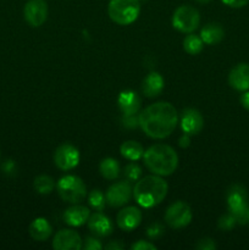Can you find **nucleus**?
Instances as JSON below:
<instances>
[{
    "label": "nucleus",
    "mask_w": 249,
    "mask_h": 250,
    "mask_svg": "<svg viewBox=\"0 0 249 250\" xmlns=\"http://www.w3.org/2000/svg\"><path fill=\"white\" fill-rule=\"evenodd\" d=\"M117 104L124 115H136L141 109V98L136 92L124 90L120 93Z\"/></svg>",
    "instance_id": "obj_17"
},
{
    "label": "nucleus",
    "mask_w": 249,
    "mask_h": 250,
    "mask_svg": "<svg viewBox=\"0 0 249 250\" xmlns=\"http://www.w3.org/2000/svg\"><path fill=\"white\" fill-rule=\"evenodd\" d=\"M225 37V31L222 28V26L216 22H212V23H208L203 27V29L200 31V38L203 39L205 44H217L224 39Z\"/></svg>",
    "instance_id": "obj_20"
},
{
    "label": "nucleus",
    "mask_w": 249,
    "mask_h": 250,
    "mask_svg": "<svg viewBox=\"0 0 249 250\" xmlns=\"http://www.w3.org/2000/svg\"><path fill=\"white\" fill-rule=\"evenodd\" d=\"M163 233H164V227L161 226L160 224H158V222L153 224L148 229H146V234H148L149 238L151 239L158 238V237H160Z\"/></svg>",
    "instance_id": "obj_29"
},
{
    "label": "nucleus",
    "mask_w": 249,
    "mask_h": 250,
    "mask_svg": "<svg viewBox=\"0 0 249 250\" xmlns=\"http://www.w3.org/2000/svg\"><path fill=\"white\" fill-rule=\"evenodd\" d=\"M219 229H224V231H229V229H233L237 225L236 219L232 214H226L224 216H221L219 219Z\"/></svg>",
    "instance_id": "obj_28"
},
{
    "label": "nucleus",
    "mask_w": 249,
    "mask_h": 250,
    "mask_svg": "<svg viewBox=\"0 0 249 250\" xmlns=\"http://www.w3.org/2000/svg\"><path fill=\"white\" fill-rule=\"evenodd\" d=\"M58 192L61 199L72 204H78L87 195V188L77 176L68 175L58 182Z\"/></svg>",
    "instance_id": "obj_6"
},
{
    "label": "nucleus",
    "mask_w": 249,
    "mask_h": 250,
    "mask_svg": "<svg viewBox=\"0 0 249 250\" xmlns=\"http://www.w3.org/2000/svg\"><path fill=\"white\" fill-rule=\"evenodd\" d=\"M53 229H51L50 224L46 221L43 217L36 219L29 226V234L34 241L43 242L50 237Z\"/></svg>",
    "instance_id": "obj_21"
},
{
    "label": "nucleus",
    "mask_w": 249,
    "mask_h": 250,
    "mask_svg": "<svg viewBox=\"0 0 249 250\" xmlns=\"http://www.w3.org/2000/svg\"><path fill=\"white\" fill-rule=\"evenodd\" d=\"M89 216V210L85 207H82V205H75V207L68 208L65 214H63V219H65L66 224L75 227L82 226L85 222H88Z\"/></svg>",
    "instance_id": "obj_18"
},
{
    "label": "nucleus",
    "mask_w": 249,
    "mask_h": 250,
    "mask_svg": "<svg viewBox=\"0 0 249 250\" xmlns=\"http://www.w3.org/2000/svg\"><path fill=\"white\" fill-rule=\"evenodd\" d=\"M168 186L159 176H145L136 183L134 199L141 207L153 208L160 204L167 194Z\"/></svg>",
    "instance_id": "obj_3"
},
{
    "label": "nucleus",
    "mask_w": 249,
    "mask_h": 250,
    "mask_svg": "<svg viewBox=\"0 0 249 250\" xmlns=\"http://www.w3.org/2000/svg\"><path fill=\"white\" fill-rule=\"evenodd\" d=\"M121 150L122 156H124L126 159L131 161H137L144 155V149L138 142L134 141H127L120 148Z\"/></svg>",
    "instance_id": "obj_22"
},
{
    "label": "nucleus",
    "mask_w": 249,
    "mask_h": 250,
    "mask_svg": "<svg viewBox=\"0 0 249 250\" xmlns=\"http://www.w3.org/2000/svg\"><path fill=\"white\" fill-rule=\"evenodd\" d=\"M88 227L93 233L99 237L110 236L112 233V229H114L111 220L105 215L100 214V212L90 215L89 219H88Z\"/></svg>",
    "instance_id": "obj_16"
},
{
    "label": "nucleus",
    "mask_w": 249,
    "mask_h": 250,
    "mask_svg": "<svg viewBox=\"0 0 249 250\" xmlns=\"http://www.w3.org/2000/svg\"><path fill=\"white\" fill-rule=\"evenodd\" d=\"M165 221L172 229H182L192 221V210L185 202H176L165 214Z\"/></svg>",
    "instance_id": "obj_8"
},
{
    "label": "nucleus",
    "mask_w": 249,
    "mask_h": 250,
    "mask_svg": "<svg viewBox=\"0 0 249 250\" xmlns=\"http://www.w3.org/2000/svg\"><path fill=\"white\" fill-rule=\"evenodd\" d=\"M88 202H89L90 207H93L98 211H102L105 207V197L99 189H94L89 193Z\"/></svg>",
    "instance_id": "obj_26"
},
{
    "label": "nucleus",
    "mask_w": 249,
    "mask_h": 250,
    "mask_svg": "<svg viewBox=\"0 0 249 250\" xmlns=\"http://www.w3.org/2000/svg\"><path fill=\"white\" fill-rule=\"evenodd\" d=\"M53 248L56 250H80L82 249V239L80 234L72 229H61L54 237Z\"/></svg>",
    "instance_id": "obj_12"
},
{
    "label": "nucleus",
    "mask_w": 249,
    "mask_h": 250,
    "mask_svg": "<svg viewBox=\"0 0 249 250\" xmlns=\"http://www.w3.org/2000/svg\"><path fill=\"white\" fill-rule=\"evenodd\" d=\"M164 89V78L160 73L150 72L142 83V92L148 98L156 97Z\"/></svg>",
    "instance_id": "obj_19"
},
{
    "label": "nucleus",
    "mask_w": 249,
    "mask_h": 250,
    "mask_svg": "<svg viewBox=\"0 0 249 250\" xmlns=\"http://www.w3.org/2000/svg\"><path fill=\"white\" fill-rule=\"evenodd\" d=\"M124 246L121 243V242H111V243L107 244L106 247H105V249H109V250H121L124 249Z\"/></svg>",
    "instance_id": "obj_36"
},
{
    "label": "nucleus",
    "mask_w": 249,
    "mask_h": 250,
    "mask_svg": "<svg viewBox=\"0 0 249 250\" xmlns=\"http://www.w3.org/2000/svg\"><path fill=\"white\" fill-rule=\"evenodd\" d=\"M178 115L173 105L159 102L149 105L139 114V126L146 136L155 139L166 138L176 128Z\"/></svg>",
    "instance_id": "obj_1"
},
{
    "label": "nucleus",
    "mask_w": 249,
    "mask_h": 250,
    "mask_svg": "<svg viewBox=\"0 0 249 250\" xmlns=\"http://www.w3.org/2000/svg\"><path fill=\"white\" fill-rule=\"evenodd\" d=\"M225 5L229 7H234V9H238V7L246 6L249 2V0H221Z\"/></svg>",
    "instance_id": "obj_34"
},
{
    "label": "nucleus",
    "mask_w": 249,
    "mask_h": 250,
    "mask_svg": "<svg viewBox=\"0 0 249 250\" xmlns=\"http://www.w3.org/2000/svg\"><path fill=\"white\" fill-rule=\"evenodd\" d=\"M54 188H55V182L49 176L42 175L34 180V189L39 194H50L54 190Z\"/></svg>",
    "instance_id": "obj_24"
},
{
    "label": "nucleus",
    "mask_w": 249,
    "mask_h": 250,
    "mask_svg": "<svg viewBox=\"0 0 249 250\" xmlns=\"http://www.w3.org/2000/svg\"><path fill=\"white\" fill-rule=\"evenodd\" d=\"M132 250H155L156 246H154L153 243H149V242L144 241H138L137 243H134L131 247Z\"/></svg>",
    "instance_id": "obj_33"
},
{
    "label": "nucleus",
    "mask_w": 249,
    "mask_h": 250,
    "mask_svg": "<svg viewBox=\"0 0 249 250\" xmlns=\"http://www.w3.org/2000/svg\"><path fill=\"white\" fill-rule=\"evenodd\" d=\"M143 156L145 166L154 175L168 176L177 168V154L173 148L166 144H154L144 153Z\"/></svg>",
    "instance_id": "obj_2"
},
{
    "label": "nucleus",
    "mask_w": 249,
    "mask_h": 250,
    "mask_svg": "<svg viewBox=\"0 0 249 250\" xmlns=\"http://www.w3.org/2000/svg\"><path fill=\"white\" fill-rule=\"evenodd\" d=\"M54 161L60 170H72L80 163V151L71 144H62L55 150Z\"/></svg>",
    "instance_id": "obj_10"
},
{
    "label": "nucleus",
    "mask_w": 249,
    "mask_h": 250,
    "mask_svg": "<svg viewBox=\"0 0 249 250\" xmlns=\"http://www.w3.org/2000/svg\"><path fill=\"white\" fill-rule=\"evenodd\" d=\"M195 248L198 250H215L216 249V244L211 238H203L198 242Z\"/></svg>",
    "instance_id": "obj_31"
},
{
    "label": "nucleus",
    "mask_w": 249,
    "mask_h": 250,
    "mask_svg": "<svg viewBox=\"0 0 249 250\" xmlns=\"http://www.w3.org/2000/svg\"><path fill=\"white\" fill-rule=\"evenodd\" d=\"M124 176L128 181H138L142 176V170L137 164L131 163L124 167Z\"/></svg>",
    "instance_id": "obj_27"
},
{
    "label": "nucleus",
    "mask_w": 249,
    "mask_h": 250,
    "mask_svg": "<svg viewBox=\"0 0 249 250\" xmlns=\"http://www.w3.org/2000/svg\"><path fill=\"white\" fill-rule=\"evenodd\" d=\"M203 39L195 34H189L183 41V48L190 55H197L203 50Z\"/></svg>",
    "instance_id": "obj_25"
},
{
    "label": "nucleus",
    "mask_w": 249,
    "mask_h": 250,
    "mask_svg": "<svg viewBox=\"0 0 249 250\" xmlns=\"http://www.w3.org/2000/svg\"><path fill=\"white\" fill-rule=\"evenodd\" d=\"M1 168L6 175H15V172H16V164L12 160H7L5 161Z\"/></svg>",
    "instance_id": "obj_35"
},
{
    "label": "nucleus",
    "mask_w": 249,
    "mask_h": 250,
    "mask_svg": "<svg viewBox=\"0 0 249 250\" xmlns=\"http://www.w3.org/2000/svg\"><path fill=\"white\" fill-rule=\"evenodd\" d=\"M228 83L232 88L241 92L249 89V65L238 63L231 70L228 75Z\"/></svg>",
    "instance_id": "obj_15"
},
{
    "label": "nucleus",
    "mask_w": 249,
    "mask_h": 250,
    "mask_svg": "<svg viewBox=\"0 0 249 250\" xmlns=\"http://www.w3.org/2000/svg\"><path fill=\"white\" fill-rule=\"evenodd\" d=\"M190 144V139H189V134H185L180 138V146L181 148H187L189 146Z\"/></svg>",
    "instance_id": "obj_37"
},
{
    "label": "nucleus",
    "mask_w": 249,
    "mask_h": 250,
    "mask_svg": "<svg viewBox=\"0 0 249 250\" xmlns=\"http://www.w3.org/2000/svg\"><path fill=\"white\" fill-rule=\"evenodd\" d=\"M142 221V212L138 208L128 207L122 209L121 211L117 214L116 222L119 227L124 231H133L134 229L139 226Z\"/></svg>",
    "instance_id": "obj_14"
},
{
    "label": "nucleus",
    "mask_w": 249,
    "mask_h": 250,
    "mask_svg": "<svg viewBox=\"0 0 249 250\" xmlns=\"http://www.w3.org/2000/svg\"><path fill=\"white\" fill-rule=\"evenodd\" d=\"M122 124L126 128H136V127L139 126V116L137 117L136 115H124Z\"/></svg>",
    "instance_id": "obj_30"
},
{
    "label": "nucleus",
    "mask_w": 249,
    "mask_h": 250,
    "mask_svg": "<svg viewBox=\"0 0 249 250\" xmlns=\"http://www.w3.org/2000/svg\"><path fill=\"white\" fill-rule=\"evenodd\" d=\"M100 173L106 180H115L120 175V166L115 159L106 158L100 163Z\"/></svg>",
    "instance_id": "obj_23"
},
{
    "label": "nucleus",
    "mask_w": 249,
    "mask_h": 250,
    "mask_svg": "<svg viewBox=\"0 0 249 250\" xmlns=\"http://www.w3.org/2000/svg\"><path fill=\"white\" fill-rule=\"evenodd\" d=\"M248 222H249V210H248Z\"/></svg>",
    "instance_id": "obj_40"
},
{
    "label": "nucleus",
    "mask_w": 249,
    "mask_h": 250,
    "mask_svg": "<svg viewBox=\"0 0 249 250\" xmlns=\"http://www.w3.org/2000/svg\"><path fill=\"white\" fill-rule=\"evenodd\" d=\"M241 104L243 105L244 109H247L249 111V92H246L244 94H242Z\"/></svg>",
    "instance_id": "obj_38"
},
{
    "label": "nucleus",
    "mask_w": 249,
    "mask_h": 250,
    "mask_svg": "<svg viewBox=\"0 0 249 250\" xmlns=\"http://www.w3.org/2000/svg\"><path fill=\"white\" fill-rule=\"evenodd\" d=\"M82 248H84L85 250H100L103 248V246L98 239L93 238V237H88V238H85L84 246Z\"/></svg>",
    "instance_id": "obj_32"
},
{
    "label": "nucleus",
    "mask_w": 249,
    "mask_h": 250,
    "mask_svg": "<svg viewBox=\"0 0 249 250\" xmlns=\"http://www.w3.org/2000/svg\"><path fill=\"white\" fill-rule=\"evenodd\" d=\"M199 12L197 9L189 6V5H182L173 12L172 26L182 33H190L194 29H197L199 26Z\"/></svg>",
    "instance_id": "obj_7"
},
{
    "label": "nucleus",
    "mask_w": 249,
    "mask_h": 250,
    "mask_svg": "<svg viewBox=\"0 0 249 250\" xmlns=\"http://www.w3.org/2000/svg\"><path fill=\"white\" fill-rule=\"evenodd\" d=\"M23 15L29 26H42L48 17V4L45 0H29L24 5Z\"/></svg>",
    "instance_id": "obj_9"
},
{
    "label": "nucleus",
    "mask_w": 249,
    "mask_h": 250,
    "mask_svg": "<svg viewBox=\"0 0 249 250\" xmlns=\"http://www.w3.org/2000/svg\"><path fill=\"white\" fill-rule=\"evenodd\" d=\"M195 1L200 2V4H205V2H209L210 0H195Z\"/></svg>",
    "instance_id": "obj_39"
},
{
    "label": "nucleus",
    "mask_w": 249,
    "mask_h": 250,
    "mask_svg": "<svg viewBox=\"0 0 249 250\" xmlns=\"http://www.w3.org/2000/svg\"><path fill=\"white\" fill-rule=\"evenodd\" d=\"M107 12L115 23L126 26L138 19L141 4L139 0H110Z\"/></svg>",
    "instance_id": "obj_4"
},
{
    "label": "nucleus",
    "mask_w": 249,
    "mask_h": 250,
    "mask_svg": "<svg viewBox=\"0 0 249 250\" xmlns=\"http://www.w3.org/2000/svg\"><path fill=\"white\" fill-rule=\"evenodd\" d=\"M227 205L229 214L233 215L237 224L244 225L248 222V194L243 186L233 185L227 190Z\"/></svg>",
    "instance_id": "obj_5"
},
{
    "label": "nucleus",
    "mask_w": 249,
    "mask_h": 250,
    "mask_svg": "<svg viewBox=\"0 0 249 250\" xmlns=\"http://www.w3.org/2000/svg\"><path fill=\"white\" fill-rule=\"evenodd\" d=\"M204 126L202 114L195 109H186L181 115V127L186 134H198Z\"/></svg>",
    "instance_id": "obj_13"
},
{
    "label": "nucleus",
    "mask_w": 249,
    "mask_h": 250,
    "mask_svg": "<svg viewBox=\"0 0 249 250\" xmlns=\"http://www.w3.org/2000/svg\"><path fill=\"white\" fill-rule=\"evenodd\" d=\"M132 195V187L129 185V182H117L115 185H112L111 187L107 189L106 192V202L109 203L110 207H122L126 203H128V200L131 199Z\"/></svg>",
    "instance_id": "obj_11"
}]
</instances>
